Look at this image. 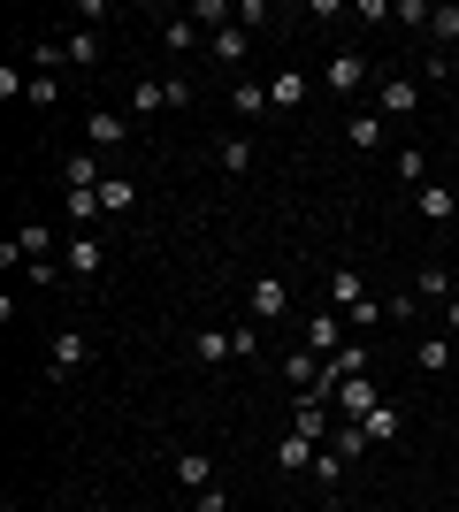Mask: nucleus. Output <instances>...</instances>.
Wrapping results in <instances>:
<instances>
[{
    "label": "nucleus",
    "instance_id": "obj_31",
    "mask_svg": "<svg viewBox=\"0 0 459 512\" xmlns=\"http://www.w3.org/2000/svg\"><path fill=\"white\" fill-rule=\"evenodd\" d=\"M131 199H138V184H131V176H108V184H100V207H131Z\"/></svg>",
    "mask_w": 459,
    "mask_h": 512
},
{
    "label": "nucleus",
    "instance_id": "obj_18",
    "mask_svg": "<svg viewBox=\"0 0 459 512\" xmlns=\"http://www.w3.org/2000/svg\"><path fill=\"white\" fill-rule=\"evenodd\" d=\"M199 367H230V360H238V352H230V329H199Z\"/></svg>",
    "mask_w": 459,
    "mask_h": 512
},
{
    "label": "nucleus",
    "instance_id": "obj_24",
    "mask_svg": "<svg viewBox=\"0 0 459 512\" xmlns=\"http://www.w3.org/2000/svg\"><path fill=\"white\" fill-rule=\"evenodd\" d=\"M398 184H414V192L429 184V153L421 146H398Z\"/></svg>",
    "mask_w": 459,
    "mask_h": 512
},
{
    "label": "nucleus",
    "instance_id": "obj_21",
    "mask_svg": "<svg viewBox=\"0 0 459 512\" xmlns=\"http://www.w3.org/2000/svg\"><path fill=\"white\" fill-rule=\"evenodd\" d=\"M414 367H421V375H444V367H452V337H421L414 344Z\"/></svg>",
    "mask_w": 459,
    "mask_h": 512
},
{
    "label": "nucleus",
    "instance_id": "obj_34",
    "mask_svg": "<svg viewBox=\"0 0 459 512\" xmlns=\"http://www.w3.org/2000/svg\"><path fill=\"white\" fill-rule=\"evenodd\" d=\"M230 352H238V360H261V321H253V329H230Z\"/></svg>",
    "mask_w": 459,
    "mask_h": 512
},
{
    "label": "nucleus",
    "instance_id": "obj_16",
    "mask_svg": "<svg viewBox=\"0 0 459 512\" xmlns=\"http://www.w3.org/2000/svg\"><path fill=\"white\" fill-rule=\"evenodd\" d=\"M176 482L184 490H215V459L207 451H176Z\"/></svg>",
    "mask_w": 459,
    "mask_h": 512
},
{
    "label": "nucleus",
    "instance_id": "obj_1",
    "mask_svg": "<svg viewBox=\"0 0 459 512\" xmlns=\"http://www.w3.org/2000/svg\"><path fill=\"white\" fill-rule=\"evenodd\" d=\"M314 85H322L329 100H352V92L368 85V54H329V62H322V77H314Z\"/></svg>",
    "mask_w": 459,
    "mask_h": 512
},
{
    "label": "nucleus",
    "instance_id": "obj_20",
    "mask_svg": "<svg viewBox=\"0 0 459 512\" xmlns=\"http://www.w3.org/2000/svg\"><path fill=\"white\" fill-rule=\"evenodd\" d=\"M284 375H291V383H299V398H314V383H322V360H314V352H306V344H299V352H291V360H284Z\"/></svg>",
    "mask_w": 459,
    "mask_h": 512
},
{
    "label": "nucleus",
    "instance_id": "obj_29",
    "mask_svg": "<svg viewBox=\"0 0 459 512\" xmlns=\"http://www.w3.org/2000/svg\"><path fill=\"white\" fill-rule=\"evenodd\" d=\"M306 474H314V490H337V482H345V459H337V451L322 444V459H314Z\"/></svg>",
    "mask_w": 459,
    "mask_h": 512
},
{
    "label": "nucleus",
    "instance_id": "obj_23",
    "mask_svg": "<svg viewBox=\"0 0 459 512\" xmlns=\"http://www.w3.org/2000/svg\"><path fill=\"white\" fill-rule=\"evenodd\" d=\"M161 107H169L161 77H153V85H131V123H146V115H161Z\"/></svg>",
    "mask_w": 459,
    "mask_h": 512
},
{
    "label": "nucleus",
    "instance_id": "obj_13",
    "mask_svg": "<svg viewBox=\"0 0 459 512\" xmlns=\"http://www.w3.org/2000/svg\"><path fill=\"white\" fill-rule=\"evenodd\" d=\"M314 459H322V444H314V436H299V428H291L284 444H276V467H284V474H306Z\"/></svg>",
    "mask_w": 459,
    "mask_h": 512
},
{
    "label": "nucleus",
    "instance_id": "obj_17",
    "mask_svg": "<svg viewBox=\"0 0 459 512\" xmlns=\"http://www.w3.org/2000/svg\"><path fill=\"white\" fill-rule=\"evenodd\" d=\"M215 161H222L230 176H245V169H253V138H238V130H230V138H215Z\"/></svg>",
    "mask_w": 459,
    "mask_h": 512
},
{
    "label": "nucleus",
    "instance_id": "obj_7",
    "mask_svg": "<svg viewBox=\"0 0 459 512\" xmlns=\"http://www.w3.org/2000/svg\"><path fill=\"white\" fill-rule=\"evenodd\" d=\"M360 436H368V444H375V451H391V444H398V436H406V413H398V406H391V398H383V406H375V413H368V421H360Z\"/></svg>",
    "mask_w": 459,
    "mask_h": 512
},
{
    "label": "nucleus",
    "instance_id": "obj_32",
    "mask_svg": "<svg viewBox=\"0 0 459 512\" xmlns=\"http://www.w3.org/2000/svg\"><path fill=\"white\" fill-rule=\"evenodd\" d=\"M23 100L39 107V115H46V107H62V77H31V92H23Z\"/></svg>",
    "mask_w": 459,
    "mask_h": 512
},
{
    "label": "nucleus",
    "instance_id": "obj_12",
    "mask_svg": "<svg viewBox=\"0 0 459 512\" xmlns=\"http://www.w3.org/2000/svg\"><path fill=\"white\" fill-rule=\"evenodd\" d=\"M16 260H23V268L54 260V230H46V222H23V230H16Z\"/></svg>",
    "mask_w": 459,
    "mask_h": 512
},
{
    "label": "nucleus",
    "instance_id": "obj_36",
    "mask_svg": "<svg viewBox=\"0 0 459 512\" xmlns=\"http://www.w3.org/2000/svg\"><path fill=\"white\" fill-rule=\"evenodd\" d=\"M444 329H452V344H459V299H452V306H444Z\"/></svg>",
    "mask_w": 459,
    "mask_h": 512
},
{
    "label": "nucleus",
    "instance_id": "obj_25",
    "mask_svg": "<svg viewBox=\"0 0 459 512\" xmlns=\"http://www.w3.org/2000/svg\"><path fill=\"white\" fill-rule=\"evenodd\" d=\"M62 54H69L77 69H92V62H100V31H69V39H62Z\"/></svg>",
    "mask_w": 459,
    "mask_h": 512
},
{
    "label": "nucleus",
    "instance_id": "obj_5",
    "mask_svg": "<svg viewBox=\"0 0 459 512\" xmlns=\"http://www.w3.org/2000/svg\"><path fill=\"white\" fill-rule=\"evenodd\" d=\"M85 360H92V337H85V329H54V344H46V367H54V375H77Z\"/></svg>",
    "mask_w": 459,
    "mask_h": 512
},
{
    "label": "nucleus",
    "instance_id": "obj_19",
    "mask_svg": "<svg viewBox=\"0 0 459 512\" xmlns=\"http://www.w3.org/2000/svg\"><path fill=\"white\" fill-rule=\"evenodd\" d=\"M207 46H215V62H245V46H253V31H245V23H222V31H215Z\"/></svg>",
    "mask_w": 459,
    "mask_h": 512
},
{
    "label": "nucleus",
    "instance_id": "obj_8",
    "mask_svg": "<svg viewBox=\"0 0 459 512\" xmlns=\"http://www.w3.org/2000/svg\"><path fill=\"white\" fill-rule=\"evenodd\" d=\"M306 92H314V77H306V69H276V77H268V107H306Z\"/></svg>",
    "mask_w": 459,
    "mask_h": 512
},
{
    "label": "nucleus",
    "instance_id": "obj_4",
    "mask_svg": "<svg viewBox=\"0 0 459 512\" xmlns=\"http://www.w3.org/2000/svg\"><path fill=\"white\" fill-rule=\"evenodd\" d=\"M123 138H131V115H115V107H92L85 115V146L92 153H115Z\"/></svg>",
    "mask_w": 459,
    "mask_h": 512
},
{
    "label": "nucleus",
    "instance_id": "obj_9",
    "mask_svg": "<svg viewBox=\"0 0 459 512\" xmlns=\"http://www.w3.org/2000/svg\"><path fill=\"white\" fill-rule=\"evenodd\" d=\"M291 428H299V436H314V444H329V428H337L329 398H299V406H291Z\"/></svg>",
    "mask_w": 459,
    "mask_h": 512
},
{
    "label": "nucleus",
    "instance_id": "obj_26",
    "mask_svg": "<svg viewBox=\"0 0 459 512\" xmlns=\"http://www.w3.org/2000/svg\"><path fill=\"white\" fill-rule=\"evenodd\" d=\"M100 192H69V230H92V222H100Z\"/></svg>",
    "mask_w": 459,
    "mask_h": 512
},
{
    "label": "nucleus",
    "instance_id": "obj_30",
    "mask_svg": "<svg viewBox=\"0 0 459 512\" xmlns=\"http://www.w3.org/2000/svg\"><path fill=\"white\" fill-rule=\"evenodd\" d=\"M192 39H199V31H192V16L161 23V46H169V54H192Z\"/></svg>",
    "mask_w": 459,
    "mask_h": 512
},
{
    "label": "nucleus",
    "instance_id": "obj_6",
    "mask_svg": "<svg viewBox=\"0 0 459 512\" xmlns=\"http://www.w3.org/2000/svg\"><path fill=\"white\" fill-rule=\"evenodd\" d=\"M62 268H69L77 283H85V276H100V268H108V245H100L92 230H77V237H69V253H62Z\"/></svg>",
    "mask_w": 459,
    "mask_h": 512
},
{
    "label": "nucleus",
    "instance_id": "obj_14",
    "mask_svg": "<svg viewBox=\"0 0 459 512\" xmlns=\"http://www.w3.org/2000/svg\"><path fill=\"white\" fill-rule=\"evenodd\" d=\"M360 299H368V283H360V268H329V306H337V314H352Z\"/></svg>",
    "mask_w": 459,
    "mask_h": 512
},
{
    "label": "nucleus",
    "instance_id": "obj_35",
    "mask_svg": "<svg viewBox=\"0 0 459 512\" xmlns=\"http://www.w3.org/2000/svg\"><path fill=\"white\" fill-rule=\"evenodd\" d=\"M375 321H383V299H360V306L345 314V329H375Z\"/></svg>",
    "mask_w": 459,
    "mask_h": 512
},
{
    "label": "nucleus",
    "instance_id": "obj_11",
    "mask_svg": "<svg viewBox=\"0 0 459 512\" xmlns=\"http://www.w3.org/2000/svg\"><path fill=\"white\" fill-rule=\"evenodd\" d=\"M414 214H421V222H437V230H444V222H452V214H459L452 184H421V192H414Z\"/></svg>",
    "mask_w": 459,
    "mask_h": 512
},
{
    "label": "nucleus",
    "instance_id": "obj_10",
    "mask_svg": "<svg viewBox=\"0 0 459 512\" xmlns=\"http://www.w3.org/2000/svg\"><path fill=\"white\" fill-rule=\"evenodd\" d=\"M284 306H291L284 276H261V283H253V321H261V329H268V321H284Z\"/></svg>",
    "mask_w": 459,
    "mask_h": 512
},
{
    "label": "nucleus",
    "instance_id": "obj_2",
    "mask_svg": "<svg viewBox=\"0 0 459 512\" xmlns=\"http://www.w3.org/2000/svg\"><path fill=\"white\" fill-rule=\"evenodd\" d=\"M345 314H337V306H322V314L306 321V352H314V360H329V352H345Z\"/></svg>",
    "mask_w": 459,
    "mask_h": 512
},
{
    "label": "nucleus",
    "instance_id": "obj_38",
    "mask_svg": "<svg viewBox=\"0 0 459 512\" xmlns=\"http://www.w3.org/2000/svg\"><path fill=\"white\" fill-rule=\"evenodd\" d=\"M452 367H459V344H452Z\"/></svg>",
    "mask_w": 459,
    "mask_h": 512
},
{
    "label": "nucleus",
    "instance_id": "obj_22",
    "mask_svg": "<svg viewBox=\"0 0 459 512\" xmlns=\"http://www.w3.org/2000/svg\"><path fill=\"white\" fill-rule=\"evenodd\" d=\"M345 146L375 153V146H383V115H352V123H345Z\"/></svg>",
    "mask_w": 459,
    "mask_h": 512
},
{
    "label": "nucleus",
    "instance_id": "obj_15",
    "mask_svg": "<svg viewBox=\"0 0 459 512\" xmlns=\"http://www.w3.org/2000/svg\"><path fill=\"white\" fill-rule=\"evenodd\" d=\"M414 299H421V306H452V276H444L437 260H429V268H414Z\"/></svg>",
    "mask_w": 459,
    "mask_h": 512
},
{
    "label": "nucleus",
    "instance_id": "obj_28",
    "mask_svg": "<svg viewBox=\"0 0 459 512\" xmlns=\"http://www.w3.org/2000/svg\"><path fill=\"white\" fill-rule=\"evenodd\" d=\"M429 31H437V46H452V54H459V0H444L437 16H429Z\"/></svg>",
    "mask_w": 459,
    "mask_h": 512
},
{
    "label": "nucleus",
    "instance_id": "obj_37",
    "mask_svg": "<svg viewBox=\"0 0 459 512\" xmlns=\"http://www.w3.org/2000/svg\"><path fill=\"white\" fill-rule=\"evenodd\" d=\"M444 62H452V77H459V54H444Z\"/></svg>",
    "mask_w": 459,
    "mask_h": 512
},
{
    "label": "nucleus",
    "instance_id": "obj_33",
    "mask_svg": "<svg viewBox=\"0 0 459 512\" xmlns=\"http://www.w3.org/2000/svg\"><path fill=\"white\" fill-rule=\"evenodd\" d=\"M230 107H238L245 123H253V115H261V107H268V85H238V92H230Z\"/></svg>",
    "mask_w": 459,
    "mask_h": 512
},
{
    "label": "nucleus",
    "instance_id": "obj_3",
    "mask_svg": "<svg viewBox=\"0 0 459 512\" xmlns=\"http://www.w3.org/2000/svg\"><path fill=\"white\" fill-rule=\"evenodd\" d=\"M375 406H383V390H375L368 375H352V383L337 390V398H329V413H337V421H368Z\"/></svg>",
    "mask_w": 459,
    "mask_h": 512
},
{
    "label": "nucleus",
    "instance_id": "obj_27",
    "mask_svg": "<svg viewBox=\"0 0 459 512\" xmlns=\"http://www.w3.org/2000/svg\"><path fill=\"white\" fill-rule=\"evenodd\" d=\"M414 107H421V85H406V77L383 85V115H414Z\"/></svg>",
    "mask_w": 459,
    "mask_h": 512
}]
</instances>
